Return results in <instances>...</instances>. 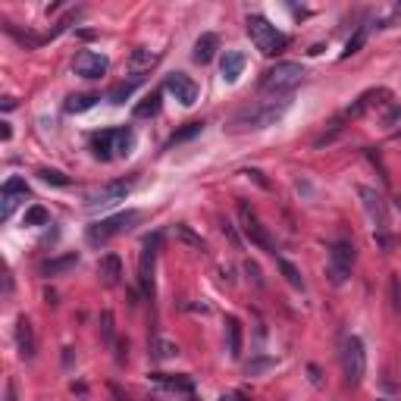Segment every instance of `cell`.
Here are the masks:
<instances>
[{
	"instance_id": "obj_19",
	"label": "cell",
	"mask_w": 401,
	"mask_h": 401,
	"mask_svg": "<svg viewBox=\"0 0 401 401\" xmlns=\"http://www.w3.org/2000/svg\"><path fill=\"white\" fill-rule=\"evenodd\" d=\"M138 85H145V75H132V79H126V82H119V85H113L110 94H107V101H110V104H126L128 97L135 94V88H138Z\"/></svg>"
},
{
	"instance_id": "obj_17",
	"label": "cell",
	"mask_w": 401,
	"mask_h": 401,
	"mask_svg": "<svg viewBox=\"0 0 401 401\" xmlns=\"http://www.w3.org/2000/svg\"><path fill=\"white\" fill-rule=\"evenodd\" d=\"M97 273H101V282L113 289V285H119V279H123V260H119L116 254L101 257V263H97Z\"/></svg>"
},
{
	"instance_id": "obj_7",
	"label": "cell",
	"mask_w": 401,
	"mask_h": 401,
	"mask_svg": "<svg viewBox=\"0 0 401 401\" xmlns=\"http://www.w3.org/2000/svg\"><path fill=\"white\" fill-rule=\"evenodd\" d=\"M238 216H241V229H245V236L251 238V245H257L260 251H267V254H273L276 257V241L273 236L267 232V226L257 219V214L248 204H238Z\"/></svg>"
},
{
	"instance_id": "obj_42",
	"label": "cell",
	"mask_w": 401,
	"mask_h": 401,
	"mask_svg": "<svg viewBox=\"0 0 401 401\" xmlns=\"http://www.w3.org/2000/svg\"><path fill=\"white\" fill-rule=\"evenodd\" d=\"M0 126H4V128H0V138H4V141H10V123H0Z\"/></svg>"
},
{
	"instance_id": "obj_11",
	"label": "cell",
	"mask_w": 401,
	"mask_h": 401,
	"mask_svg": "<svg viewBox=\"0 0 401 401\" xmlns=\"http://www.w3.org/2000/svg\"><path fill=\"white\" fill-rule=\"evenodd\" d=\"M128 192H132V182H107V185H101L85 194V207L88 210L110 207V204H116V201H126Z\"/></svg>"
},
{
	"instance_id": "obj_1",
	"label": "cell",
	"mask_w": 401,
	"mask_h": 401,
	"mask_svg": "<svg viewBox=\"0 0 401 401\" xmlns=\"http://www.w3.org/2000/svg\"><path fill=\"white\" fill-rule=\"evenodd\" d=\"M289 107H292L289 97H282V101H260V104H254V107H245L241 113H236L229 128L232 132H260V128L276 126L279 119L289 113Z\"/></svg>"
},
{
	"instance_id": "obj_27",
	"label": "cell",
	"mask_w": 401,
	"mask_h": 401,
	"mask_svg": "<svg viewBox=\"0 0 401 401\" xmlns=\"http://www.w3.org/2000/svg\"><path fill=\"white\" fill-rule=\"evenodd\" d=\"M226 336H229V358H241V323L236 317H229L226 320Z\"/></svg>"
},
{
	"instance_id": "obj_37",
	"label": "cell",
	"mask_w": 401,
	"mask_h": 401,
	"mask_svg": "<svg viewBox=\"0 0 401 401\" xmlns=\"http://www.w3.org/2000/svg\"><path fill=\"white\" fill-rule=\"evenodd\" d=\"M395 22H401V4H395V6H392V10H389V16H385V19L380 22V26L385 28V26H395Z\"/></svg>"
},
{
	"instance_id": "obj_31",
	"label": "cell",
	"mask_w": 401,
	"mask_h": 401,
	"mask_svg": "<svg viewBox=\"0 0 401 401\" xmlns=\"http://www.w3.org/2000/svg\"><path fill=\"white\" fill-rule=\"evenodd\" d=\"M201 132H204V123H188L185 128H179V132L172 135L170 141H166V148H176V145H182V141L194 138V135H201Z\"/></svg>"
},
{
	"instance_id": "obj_41",
	"label": "cell",
	"mask_w": 401,
	"mask_h": 401,
	"mask_svg": "<svg viewBox=\"0 0 401 401\" xmlns=\"http://www.w3.org/2000/svg\"><path fill=\"white\" fill-rule=\"evenodd\" d=\"M0 107H4V110H13V107H16V97H10V94H6L4 101H0Z\"/></svg>"
},
{
	"instance_id": "obj_24",
	"label": "cell",
	"mask_w": 401,
	"mask_h": 401,
	"mask_svg": "<svg viewBox=\"0 0 401 401\" xmlns=\"http://www.w3.org/2000/svg\"><path fill=\"white\" fill-rule=\"evenodd\" d=\"M157 60H160V54H150L148 48H135V50H132V60H128V66H132L135 75H141L145 70H150Z\"/></svg>"
},
{
	"instance_id": "obj_25",
	"label": "cell",
	"mask_w": 401,
	"mask_h": 401,
	"mask_svg": "<svg viewBox=\"0 0 401 401\" xmlns=\"http://www.w3.org/2000/svg\"><path fill=\"white\" fill-rule=\"evenodd\" d=\"M160 113V92H150L148 97H141L135 104V119H148V116H157Z\"/></svg>"
},
{
	"instance_id": "obj_39",
	"label": "cell",
	"mask_w": 401,
	"mask_h": 401,
	"mask_svg": "<svg viewBox=\"0 0 401 401\" xmlns=\"http://www.w3.org/2000/svg\"><path fill=\"white\" fill-rule=\"evenodd\" d=\"M223 232L232 238V245H238V236H236V229H232V223H229V219H223Z\"/></svg>"
},
{
	"instance_id": "obj_4",
	"label": "cell",
	"mask_w": 401,
	"mask_h": 401,
	"mask_svg": "<svg viewBox=\"0 0 401 401\" xmlns=\"http://www.w3.org/2000/svg\"><path fill=\"white\" fill-rule=\"evenodd\" d=\"M307 70L301 63H292V60H282V63L270 66L267 72H263V82L260 88L270 94H285V92H295V88L304 82Z\"/></svg>"
},
{
	"instance_id": "obj_9",
	"label": "cell",
	"mask_w": 401,
	"mask_h": 401,
	"mask_svg": "<svg viewBox=\"0 0 401 401\" xmlns=\"http://www.w3.org/2000/svg\"><path fill=\"white\" fill-rule=\"evenodd\" d=\"M351 267H354V245L348 241H336L329 248V279L336 285H342L348 276H351Z\"/></svg>"
},
{
	"instance_id": "obj_6",
	"label": "cell",
	"mask_w": 401,
	"mask_h": 401,
	"mask_svg": "<svg viewBox=\"0 0 401 401\" xmlns=\"http://www.w3.org/2000/svg\"><path fill=\"white\" fill-rule=\"evenodd\" d=\"M342 370H345V383L348 385H358L367 373V351L364 342L358 336H345L342 342Z\"/></svg>"
},
{
	"instance_id": "obj_13",
	"label": "cell",
	"mask_w": 401,
	"mask_h": 401,
	"mask_svg": "<svg viewBox=\"0 0 401 401\" xmlns=\"http://www.w3.org/2000/svg\"><path fill=\"white\" fill-rule=\"evenodd\" d=\"M26 194H28V185L22 179H6L4 192H0V219H10L13 210L19 207V201H26Z\"/></svg>"
},
{
	"instance_id": "obj_3",
	"label": "cell",
	"mask_w": 401,
	"mask_h": 401,
	"mask_svg": "<svg viewBox=\"0 0 401 401\" xmlns=\"http://www.w3.org/2000/svg\"><path fill=\"white\" fill-rule=\"evenodd\" d=\"M248 35H251L254 48L267 57H276L289 48V35L279 32L267 16H248Z\"/></svg>"
},
{
	"instance_id": "obj_14",
	"label": "cell",
	"mask_w": 401,
	"mask_h": 401,
	"mask_svg": "<svg viewBox=\"0 0 401 401\" xmlns=\"http://www.w3.org/2000/svg\"><path fill=\"white\" fill-rule=\"evenodd\" d=\"M166 92L176 94V101L185 104V107H192V104L198 101V85H194V79H188L185 72H170L166 75Z\"/></svg>"
},
{
	"instance_id": "obj_38",
	"label": "cell",
	"mask_w": 401,
	"mask_h": 401,
	"mask_svg": "<svg viewBox=\"0 0 401 401\" xmlns=\"http://www.w3.org/2000/svg\"><path fill=\"white\" fill-rule=\"evenodd\" d=\"M267 367H273V361H254V364H248V373H260Z\"/></svg>"
},
{
	"instance_id": "obj_26",
	"label": "cell",
	"mask_w": 401,
	"mask_h": 401,
	"mask_svg": "<svg viewBox=\"0 0 401 401\" xmlns=\"http://www.w3.org/2000/svg\"><path fill=\"white\" fill-rule=\"evenodd\" d=\"M179 354L176 342H166V339H150V358L154 361H172Z\"/></svg>"
},
{
	"instance_id": "obj_35",
	"label": "cell",
	"mask_w": 401,
	"mask_h": 401,
	"mask_svg": "<svg viewBox=\"0 0 401 401\" xmlns=\"http://www.w3.org/2000/svg\"><path fill=\"white\" fill-rule=\"evenodd\" d=\"M101 332H104V339H107V345H113L116 329H113V314H110V310H104V314H101Z\"/></svg>"
},
{
	"instance_id": "obj_20",
	"label": "cell",
	"mask_w": 401,
	"mask_h": 401,
	"mask_svg": "<svg viewBox=\"0 0 401 401\" xmlns=\"http://www.w3.org/2000/svg\"><path fill=\"white\" fill-rule=\"evenodd\" d=\"M135 148V132L128 126L113 128V157H128Z\"/></svg>"
},
{
	"instance_id": "obj_5",
	"label": "cell",
	"mask_w": 401,
	"mask_h": 401,
	"mask_svg": "<svg viewBox=\"0 0 401 401\" xmlns=\"http://www.w3.org/2000/svg\"><path fill=\"white\" fill-rule=\"evenodd\" d=\"M138 219H141L138 210H123V214H116V216H107V219H101V223H92L88 226V232H85V238H88V245H107L110 238H116V236H123V232L132 229Z\"/></svg>"
},
{
	"instance_id": "obj_15",
	"label": "cell",
	"mask_w": 401,
	"mask_h": 401,
	"mask_svg": "<svg viewBox=\"0 0 401 401\" xmlns=\"http://www.w3.org/2000/svg\"><path fill=\"white\" fill-rule=\"evenodd\" d=\"M245 54L241 50H226L223 60H219V75H223V82H238L241 79V72H245Z\"/></svg>"
},
{
	"instance_id": "obj_40",
	"label": "cell",
	"mask_w": 401,
	"mask_h": 401,
	"mask_svg": "<svg viewBox=\"0 0 401 401\" xmlns=\"http://www.w3.org/2000/svg\"><path fill=\"white\" fill-rule=\"evenodd\" d=\"M245 270H248V273L254 276V282H257V285L263 282V279H260V270H257V263H251V260H248V263H245Z\"/></svg>"
},
{
	"instance_id": "obj_2",
	"label": "cell",
	"mask_w": 401,
	"mask_h": 401,
	"mask_svg": "<svg viewBox=\"0 0 401 401\" xmlns=\"http://www.w3.org/2000/svg\"><path fill=\"white\" fill-rule=\"evenodd\" d=\"M392 101V92L389 88H370V92H364L358 97V101L351 104V107H345L342 113H339L336 119H332L329 123V132H323L320 138H317V145H326V141H332L336 138L339 132H342V128L348 126V123H354V119H361L364 116V113H370L373 107H385V104Z\"/></svg>"
},
{
	"instance_id": "obj_33",
	"label": "cell",
	"mask_w": 401,
	"mask_h": 401,
	"mask_svg": "<svg viewBox=\"0 0 401 401\" xmlns=\"http://www.w3.org/2000/svg\"><path fill=\"white\" fill-rule=\"evenodd\" d=\"M41 176V182H48V185H57V188H66L70 185V176H63L60 170H41L38 172Z\"/></svg>"
},
{
	"instance_id": "obj_29",
	"label": "cell",
	"mask_w": 401,
	"mask_h": 401,
	"mask_svg": "<svg viewBox=\"0 0 401 401\" xmlns=\"http://www.w3.org/2000/svg\"><path fill=\"white\" fill-rule=\"evenodd\" d=\"M97 101H101L97 94H72L70 101H66V113H85V110H92Z\"/></svg>"
},
{
	"instance_id": "obj_34",
	"label": "cell",
	"mask_w": 401,
	"mask_h": 401,
	"mask_svg": "<svg viewBox=\"0 0 401 401\" xmlns=\"http://www.w3.org/2000/svg\"><path fill=\"white\" fill-rule=\"evenodd\" d=\"M176 238H182L185 245H192V248H198V251H204V241H201V236H194L188 226H176Z\"/></svg>"
},
{
	"instance_id": "obj_32",
	"label": "cell",
	"mask_w": 401,
	"mask_h": 401,
	"mask_svg": "<svg viewBox=\"0 0 401 401\" xmlns=\"http://www.w3.org/2000/svg\"><path fill=\"white\" fill-rule=\"evenodd\" d=\"M50 223V214L44 207H28L26 210V226H48Z\"/></svg>"
},
{
	"instance_id": "obj_21",
	"label": "cell",
	"mask_w": 401,
	"mask_h": 401,
	"mask_svg": "<svg viewBox=\"0 0 401 401\" xmlns=\"http://www.w3.org/2000/svg\"><path fill=\"white\" fill-rule=\"evenodd\" d=\"M92 150L97 160H113V128H104L92 138Z\"/></svg>"
},
{
	"instance_id": "obj_23",
	"label": "cell",
	"mask_w": 401,
	"mask_h": 401,
	"mask_svg": "<svg viewBox=\"0 0 401 401\" xmlns=\"http://www.w3.org/2000/svg\"><path fill=\"white\" fill-rule=\"evenodd\" d=\"M154 383H160L163 389H172V392H185V395H192V392H194V383L188 380V376H170V373H154Z\"/></svg>"
},
{
	"instance_id": "obj_12",
	"label": "cell",
	"mask_w": 401,
	"mask_h": 401,
	"mask_svg": "<svg viewBox=\"0 0 401 401\" xmlns=\"http://www.w3.org/2000/svg\"><path fill=\"white\" fill-rule=\"evenodd\" d=\"M107 70H110V60L97 54V50H79L72 60V72L82 75V79H101V75H107Z\"/></svg>"
},
{
	"instance_id": "obj_30",
	"label": "cell",
	"mask_w": 401,
	"mask_h": 401,
	"mask_svg": "<svg viewBox=\"0 0 401 401\" xmlns=\"http://www.w3.org/2000/svg\"><path fill=\"white\" fill-rule=\"evenodd\" d=\"M367 35H370V22H364V26H358V32H354L351 38H348V44H345V50H342V57H351V54H358V50L364 48Z\"/></svg>"
},
{
	"instance_id": "obj_36",
	"label": "cell",
	"mask_w": 401,
	"mask_h": 401,
	"mask_svg": "<svg viewBox=\"0 0 401 401\" xmlns=\"http://www.w3.org/2000/svg\"><path fill=\"white\" fill-rule=\"evenodd\" d=\"M392 307H395L398 310V314H401V279L398 276H392Z\"/></svg>"
},
{
	"instance_id": "obj_22",
	"label": "cell",
	"mask_w": 401,
	"mask_h": 401,
	"mask_svg": "<svg viewBox=\"0 0 401 401\" xmlns=\"http://www.w3.org/2000/svg\"><path fill=\"white\" fill-rule=\"evenodd\" d=\"M79 263V254H66V257H54V260H44L41 263V273L44 276H60L66 270H72Z\"/></svg>"
},
{
	"instance_id": "obj_43",
	"label": "cell",
	"mask_w": 401,
	"mask_h": 401,
	"mask_svg": "<svg viewBox=\"0 0 401 401\" xmlns=\"http://www.w3.org/2000/svg\"><path fill=\"white\" fill-rule=\"evenodd\" d=\"M219 401H245V398H241V395H223Z\"/></svg>"
},
{
	"instance_id": "obj_8",
	"label": "cell",
	"mask_w": 401,
	"mask_h": 401,
	"mask_svg": "<svg viewBox=\"0 0 401 401\" xmlns=\"http://www.w3.org/2000/svg\"><path fill=\"white\" fill-rule=\"evenodd\" d=\"M157 248H160V232L145 238L141 245V260H138V285L145 298H154V260H157Z\"/></svg>"
},
{
	"instance_id": "obj_28",
	"label": "cell",
	"mask_w": 401,
	"mask_h": 401,
	"mask_svg": "<svg viewBox=\"0 0 401 401\" xmlns=\"http://www.w3.org/2000/svg\"><path fill=\"white\" fill-rule=\"evenodd\" d=\"M276 267L282 270V276H285V282L292 285V289H298V292H304V279H301L298 273V267H295L292 260H285V257H276Z\"/></svg>"
},
{
	"instance_id": "obj_18",
	"label": "cell",
	"mask_w": 401,
	"mask_h": 401,
	"mask_svg": "<svg viewBox=\"0 0 401 401\" xmlns=\"http://www.w3.org/2000/svg\"><path fill=\"white\" fill-rule=\"evenodd\" d=\"M216 50H219V35L214 32H207V35H201L198 41H194V63H210V60L216 57Z\"/></svg>"
},
{
	"instance_id": "obj_16",
	"label": "cell",
	"mask_w": 401,
	"mask_h": 401,
	"mask_svg": "<svg viewBox=\"0 0 401 401\" xmlns=\"http://www.w3.org/2000/svg\"><path fill=\"white\" fill-rule=\"evenodd\" d=\"M16 345H19V354H22L26 361L35 358V351H38V345H35V329H32V323H28L26 317H19V320H16Z\"/></svg>"
},
{
	"instance_id": "obj_10",
	"label": "cell",
	"mask_w": 401,
	"mask_h": 401,
	"mask_svg": "<svg viewBox=\"0 0 401 401\" xmlns=\"http://www.w3.org/2000/svg\"><path fill=\"white\" fill-rule=\"evenodd\" d=\"M358 198H361V204H364L370 223L376 226V232H385V229H389V210H385L383 194L376 192V188H370V185H358Z\"/></svg>"
}]
</instances>
